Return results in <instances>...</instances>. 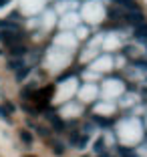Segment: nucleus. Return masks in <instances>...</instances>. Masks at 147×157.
Wrapping results in <instances>:
<instances>
[{
    "mask_svg": "<svg viewBox=\"0 0 147 157\" xmlns=\"http://www.w3.org/2000/svg\"><path fill=\"white\" fill-rule=\"evenodd\" d=\"M103 147H105V141H103V139H99V141H97V145H95V151H101Z\"/></svg>",
    "mask_w": 147,
    "mask_h": 157,
    "instance_id": "8",
    "label": "nucleus"
},
{
    "mask_svg": "<svg viewBox=\"0 0 147 157\" xmlns=\"http://www.w3.org/2000/svg\"><path fill=\"white\" fill-rule=\"evenodd\" d=\"M20 139H22L24 143H28V145L32 143V135L28 133V131H20Z\"/></svg>",
    "mask_w": 147,
    "mask_h": 157,
    "instance_id": "6",
    "label": "nucleus"
},
{
    "mask_svg": "<svg viewBox=\"0 0 147 157\" xmlns=\"http://www.w3.org/2000/svg\"><path fill=\"white\" fill-rule=\"evenodd\" d=\"M135 36H137L139 40H145L147 42V24H141V26L135 28Z\"/></svg>",
    "mask_w": 147,
    "mask_h": 157,
    "instance_id": "3",
    "label": "nucleus"
},
{
    "mask_svg": "<svg viewBox=\"0 0 147 157\" xmlns=\"http://www.w3.org/2000/svg\"><path fill=\"white\" fill-rule=\"evenodd\" d=\"M22 67V60H10V69H18Z\"/></svg>",
    "mask_w": 147,
    "mask_h": 157,
    "instance_id": "7",
    "label": "nucleus"
},
{
    "mask_svg": "<svg viewBox=\"0 0 147 157\" xmlns=\"http://www.w3.org/2000/svg\"><path fill=\"white\" fill-rule=\"evenodd\" d=\"M127 22L135 24V28L141 26V24H145V16H143L141 10H129L127 12Z\"/></svg>",
    "mask_w": 147,
    "mask_h": 157,
    "instance_id": "1",
    "label": "nucleus"
},
{
    "mask_svg": "<svg viewBox=\"0 0 147 157\" xmlns=\"http://www.w3.org/2000/svg\"><path fill=\"white\" fill-rule=\"evenodd\" d=\"M0 40L14 46V44H18V40H20V33H10V30L8 33H0Z\"/></svg>",
    "mask_w": 147,
    "mask_h": 157,
    "instance_id": "2",
    "label": "nucleus"
},
{
    "mask_svg": "<svg viewBox=\"0 0 147 157\" xmlns=\"http://www.w3.org/2000/svg\"><path fill=\"white\" fill-rule=\"evenodd\" d=\"M0 28H8L10 33H16V30H18V24L8 22V20H0Z\"/></svg>",
    "mask_w": 147,
    "mask_h": 157,
    "instance_id": "4",
    "label": "nucleus"
},
{
    "mask_svg": "<svg viewBox=\"0 0 147 157\" xmlns=\"http://www.w3.org/2000/svg\"><path fill=\"white\" fill-rule=\"evenodd\" d=\"M26 75H28V69H22V71H18V78H20V81H22V78L26 77Z\"/></svg>",
    "mask_w": 147,
    "mask_h": 157,
    "instance_id": "9",
    "label": "nucleus"
},
{
    "mask_svg": "<svg viewBox=\"0 0 147 157\" xmlns=\"http://www.w3.org/2000/svg\"><path fill=\"white\" fill-rule=\"evenodd\" d=\"M0 115L4 117V119H8V113H6V109H4V107H0Z\"/></svg>",
    "mask_w": 147,
    "mask_h": 157,
    "instance_id": "11",
    "label": "nucleus"
},
{
    "mask_svg": "<svg viewBox=\"0 0 147 157\" xmlns=\"http://www.w3.org/2000/svg\"><path fill=\"white\" fill-rule=\"evenodd\" d=\"M10 52H12V55H16V56H20V55H24V52H26V48H24L22 44H14L12 48H10Z\"/></svg>",
    "mask_w": 147,
    "mask_h": 157,
    "instance_id": "5",
    "label": "nucleus"
},
{
    "mask_svg": "<svg viewBox=\"0 0 147 157\" xmlns=\"http://www.w3.org/2000/svg\"><path fill=\"white\" fill-rule=\"evenodd\" d=\"M55 151H56V155H63V147H60V143H55Z\"/></svg>",
    "mask_w": 147,
    "mask_h": 157,
    "instance_id": "10",
    "label": "nucleus"
}]
</instances>
